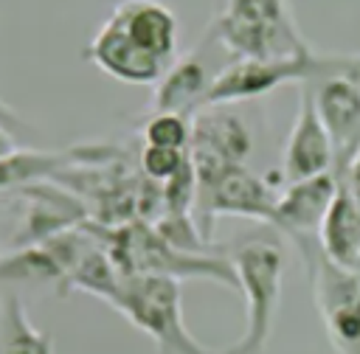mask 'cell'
I'll list each match as a JSON object with an SVG mask.
<instances>
[{
	"label": "cell",
	"mask_w": 360,
	"mask_h": 354,
	"mask_svg": "<svg viewBox=\"0 0 360 354\" xmlns=\"http://www.w3.org/2000/svg\"><path fill=\"white\" fill-rule=\"evenodd\" d=\"M211 34L231 59H298L312 53L290 0H225Z\"/></svg>",
	"instance_id": "cell-1"
},
{
	"label": "cell",
	"mask_w": 360,
	"mask_h": 354,
	"mask_svg": "<svg viewBox=\"0 0 360 354\" xmlns=\"http://www.w3.org/2000/svg\"><path fill=\"white\" fill-rule=\"evenodd\" d=\"M239 292L245 295V332L236 343L219 348V354H262L273 317L281 298V275H284V250L276 239H245L236 244L231 256Z\"/></svg>",
	"instance_id": "cell-2"
},
{
	"label": "cell",
	"mask_w": 360,
	"mask_h": 354,
	"mask_svg": "<svg viewBox=\"0 0 360 354\" xmlns=\"http://www.w3.org/2000/svg\"><path fill=\"white\" fill-rule=\"evenodd\" d=\"M132 326L146 332L160 354H219L197 343V337L183 323L180 309V281L169 275L132 273L121 275V284L110 301Z\"/></svg>",
	"instance_id": "cell-3"
},
{
	"label": "cell",
	"mask_w": 360,
	"mask_h": 354,
	"mask_svg": "<svg viewBox=\"0 0 360 354\" xmlns=\"http://www.w3.org/2000/svg\"><path fill=\"white\" fill-rule=\"evenodd\" d=\"M290 242L304 258L315 306L332 348L338 354H360V278L329 261L318 236H292Z\"/></svg>",
	"instance_id": "cell-4"
},
{
	"label": "cell",
	"mask_w": 360,
	"mask_h": 354,
	"mask_svg": "<svg viewBox=\"0 0 360 354\" xmlns=\"http://www.w3.org/2000/svg\"><path fill=\"white\" fill-rule=\"evenodd\" d=\"M273 180H281V171L276 177H259L245 169V163L225 166L208 180L194 183V216L197 230L205 242H211L217 216H245L273 225L276 199L278 191L273 188ZM284 183V180H281Z\"/></svg>",
	"instance_id": "cell-5"
},
{
	"label": "cell",
	"mask_w": 360,
	"mask_h": 354,
	"mask_svg": "<svg viewBox=\"0 0 360 354\" xmlns=\"http://www.w3.org/2000/svg\"><path fill=\"white\" fill-rule=\"evenodd\" d=\"M312 67H315V51L298 59H231L222 70L214 73L202 107L262 98L281 84L298 87L312 79Z\"/></svg>",
	"instance_id": "cell-6"
},
{
	"label": "cell",
	"mask_w": 360,
	"mask_h": 354,
	"mask_svg": "<svg viewBox=\"0 0 360 354\" xmlns=\"http://www.w3.org/2000/svg\"><path fill=\"white\" fill-rule=\"evenodd\" d=\"M304 84L309 87L315 110L332 140L335 177L340 180L360 155V87L338 73H318Z\"/></svg>",
	"instance_id": "cell-7"
},
{
	"label": "cell",
	"mask_w": 360,
	"mask_h": 354,
	"mask_svg": "<svg viewBox=\"0 0 360 354\" xmlns=\"http://www.w3.org/2000/svg\"><path fill=\"white\" fill-rule=\"evenodd\" d=\"M335 171V152L332 140L326 135V126L315 110L312 93L307 84H298V110L292 118V129L284 143V157H281V180L298 183L309 180L318 174Z\"/></svg>",
	"instance_id": "cell-8"
},
{
	"label": "cell",
	"mask_w": 360,
	"mask_h": 354,
	"mask_svg": "<svg viewBox=\"0 0 360 354\" xmlns=\"http://www.w3.org/2000/svg\"><path fill=\"white\" fill-rule=\"evenodd\" d=\"M84 59L96 65L101 73H107L115 81L124 84H158L160 76L169 70L163 62H158L152 53H146L138 42H132L118 25L104 20L93 39L84 48Z\"/></svg>",
	"instance_id": "cell-9"
},
{
	"label": "cell",
	"mask_w": 360,
	"mask_h": 354,
	"mask_svg": "<svg viewBox=\"0 0 360 354\" xmlns=\"http://www.w3.org/2000/svg\"><path fill=\"white\" fill-rule=\"evenodd\" d=\"M107 20L166 67L177 59L180 25L174 11L160 0H121L112 6Z\"/></svg>",
	"instance_id": "cell-10"
},
{
	"label": "cell",
	"mask_w": 360,
	"mask_h": 354,
	"mask_svg": "<svg viewBox=\"0 0 360 354\" xmlns=\"http://www.w3.org/2000/svg\"><path fill=\"white\" fill-rule=\"evenodd\" d=\"M335 191H338L335 171H326V174H318L309 180H298V183H287L278 191L273 225L287 239L318 236V228L326 216V208L335 199Z\"/></svg>",
	"instance_id": "cell-11"
},
{
	"label": "cell",
	"mask_w": 360,
	"mask_h": 354,
	"mask_svg": "<svg viewBox=\"0 0 360 354\" xmlns=\"http://www.w3.org/2000/svg\"><path fill=\"white\" fill-rule=\"evenodd\" d=\"M250 143H253L250 129L242 121V115L233 110V104L200 107L191 115L188 149L194 152H208L225 163H245Z\"/></svg>",
	"instance_id": "cell-12"
},
{
	"label": "cell",
	"mask_w": 360,
	"mask_h": 354,
	"mask_svg": "<svg viewBox=\"0 0 360 354\" xmlns=\"http://www.w3.org/2000/svg\"><path fill=\"white\" fill-rule=\"evenodd\" d=\"M211 81H214V76H211L205 59L197 51L183 53L169 65V70L155 84L149 112H174V115L191 118L202 107Z\"/></svg>",
	"instance_id": "cell-13"
},
{
	"label": "cell",
	"mask_w": 360,
	"mask_h": 354,
	"mask_svg": "<svg viewBox=\"0 0 360 354\" xmlns=\"http://www.w3.org/2000/svg\"><path fill=\"white\" fill-rule=\"evenodd\" d=\"M318 244L329 261H335L343 270H354L360 258V208L340 180L335 199L326 208V216L318 228Z\"/></svg>",
	"instance_id": "cell-14"
},
{
	"label": "cell",
	"mask_w": 360,
	"mask_h": 354,
	"mask_svg": "<svg viewBox=\"0 0 360 354\" xmlns=\"http://www.w3.org/2000/svg\"><path fill=\"white\" fill-rule=\"evenodd\" d=\"M0 354H53V337L31 323L17 292L0 298Z\"/></svg>",
	"instance_id": "cell-15"
},
{
	"label": "cell",
	"mask_w": 360,
	"mask_h": 354,
	"mask_svg": "<svg viewBox=\"0 0 360 354\" xmlns=\"http://www.w3.org/2000/svg\"><path fill=\"white\" fill-rule=\"evenodd\" d=\"M0 278L6 281H65V273L56 261V256L48 250L45 242L14 247L11 253L0 256Z\"/></svg>",
	"instance_id": "cell-16"
},
{
	"label": "cell",
	"mask_w": 360,
	"mask_h": 354,
	"mask_svg": "<svg viewBox=\"0 0 360 354\" xmlns=\"http://www.w3.org/2000/svg\"><path fill=\"white\" fill-rule=\"evenodd\" d=\"M143 146L160 149H188L191 140V118L174 112H149L143 124Z\"/></svg>",
	"instance_id": "cell-17"
},
{
	"label": "cell",
	"mask_w": 360,
	"mask_h": 354,
	"mask_svg": "<svg viewBox=\"0 0 360 354\" xmlns=\"http://www.w3.org/2000/svg\"><path fill=\"white\" fill-rule=\"evenodd\" d=\"M188 166V149H160V146H143L141 152V169L149 180L166 185Z\"/></svg>",
	"instance_id": "cell-18"
},
{
	"label": "cell",
	"mask_w": 360,
	"mask_h": 354,
	"mask_svg": "<svg viewBox=\"0 0 360 354\" xmlns=\"http://www.w3.org/2000/svg\"><path fill=\"white\" fill-rule=\"evenodd\" d=\"M318 73H338L360 87V53H315L312 76Z\"/></svg>",
	"instance_id": "cell-19"
},
{
	"label": "cell",
	"mask_w": 360,
	"mask_h": 354,
	"mask_svg": "<svg viewBox=\"0 0 360 354\" xmlns=\"http://www.w3.org/2000/svg\"><path fill=\"white\" fill-rule=\"evenodd\" d=\"M0 129L11 132L14 138H17V135H28V132H31V126H28V124H25V121H22V118H20V115H17L6 101H3V98H0Z\"/></svg>",
	"instance_id": "cell-20"
},
{
	"label": "cell",
	"mask_w": 360,
	"mask_h": 354,
	"mask_svg": "<svg viewBox=\"0 0 360 354\" xmlns=\"http://www.w3.org/2000/svg\"><path fill=\"white\" fill-rule=\"evenodd\" d=\"M340 183L346 185V191H349V197L357 202V208H360V155L352 160V166L346 169V174L340 177Z\"/></svg>",
	"instance_id": "cell-21"
},
{
	"label": "cell",
	"mask_w": 360,
	"mask_h": 354,
	"mask_svg": "<svg viewBox=\"0 0 360 354\" xmlns=\"http://www.w3.org/2000/svg\"><path fill=\"white\" fill-rule=\"evenodd\" d=\"M14 152H17V140H14V135L6 132V129H0V163H3L8 155H14Z\"/></svg>",
	"instance_id": "cell-22"
},
{
	"label": "cell",
	"mask_w": 360,
	"mask_h": 354,
	"mask_svg": "<svg viewBox=\"0 0 360 354\" xmlns=\"http://www.w3.org/2000/svg\"><path fill=\"white\" fill-rule=\"evenodd\" d=\"M352 273H354V275L360 278V258H357V264H354V270H352Z\"/></svg>",
	"instance_id": "cell-23"
}]
</instances>
